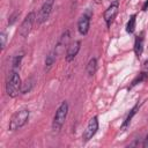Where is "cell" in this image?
<instances>
[{
  "label": "cell",
  "mask_w": 148,
  "mask_h": 148,
  "mask_svg": "<svg viewBox=\"0 0 148 148\" xmlns=\"http://www.w3.org/2000/svg\"><path fill=\"white\" fill-rule=\"evenodd\" d=\"M21 87H22V83H21V79H20V75L14 69L10 72V75L7 80V83H6V92L9 97L14 98L18 95V92H21Z\"/></svg>",
  "instance_id": "6da1fadb"
},
{
  "label": "cell",
  "mask_w": 148,
  "mask_h": 148,
  "mask_svg": "<svg viewBox=\"0 0 148 148\" xmlns=\"http://www.w3.org/2000/svg\"><path fill=\"white\" fill-rule=\"evenodd\" d=\"M29 116H30V111L28 109H21L18 111H16L9 120V126H8L9 130L16 131V130H20L21 127H23L28 123Z\"/></svg>",
  "instance_id": "7a4b0ae2"
},
{
  "label": "cell",
  "mask_w": 148,
  "mask_h": 148,
  "mask_svg": "<svg viewBox=\"0 0 148 148\" xmlns=\"http://www.w3.org/2000/svg\"><path fill=\"white\" fill-rule=\"evenodd\" d=\"M67 114H68V103L66 101H64L59 108L57 109L56 113H54V117H53V121H52V130L53 132H59L60 128L62 127L66 118H67Z\"/></svg>",
  "instance_id": "3957f363"
},
{
  "label": "cell",
  "mask_w": 148,
  "mask_h": 148,
  "mask_svg": "<svg viewBox=\"0 0 148 148\" xmlns=\"http://www.w3.org/2000/svg\"><path fill=\"white\" fill-rule=\"evenodd\" d=\"M35 20H36V14H35V12H30V13L25 16V18L23 20V22L21 23L20 29H18V34H20L21 37L25 38V37L30 34V31H31V29H32V27H34Z\"/></svg>",
  "instance_id": "277c9868"
},
{
  "label": "cell",
  "mask_w": 148,
  "mask_h": 148,
  "mask_svg": "<svg viewBox=\"0 0 148 148\" xmlns=\"http://www.w3.org/2000/svg\"><path fill=\"white\" fill-rule=\"evenodd\" d=\"M53 2H54V0H46V1L42 5V7H40V9H39V12H38V15H37V17H36L38 24H42V23H44L45 21L49 20V17H50V15H51V12H52Z\"/></svg>",
  "instance_id": "5b68a950"
},
{
  "label": "cell",
  "mask_w": 148,
  "mask_h": 148,
  "mask_svg": "<svg viewBox=\"0 0 148 148\" xmlns=\"http://www.w3.org/2000/svg\"><path fill=\"white\" fill-rule=\"evenodd\" d=\"M97 130H98V118H97V116H95V117H92V118L89 120V123H88L86 130L83 131V134H82V140H83V142H88V141L96 134Z\"/></svg>",
  "instance_id": "8992f818"
},
{
  "label": "cell",
  "mask_w": 148,
  "mask_h": 148,
  "mask_svg": "<svg viewBox=\"0 0 148 148\" xmlns=\"http://www.w3.org/2000/svg\"><path fill=\"white\" fill-rule=\"evenodd\" d=\"M118 9H119V1L118 0H114L104 12L103 14V17H104V21L106 23V27H110L111 23L113 22L114 17L117 16L118 14Z\"/></svg>",
  "instance_id": "52a82bcc"
},
{
  "label": "cell",
  "mask_w": 148,
  "mask_h": 148,
  "mask_svg": "<svg viewBox=\"0 0 148 148\" xmlns=\"http://www.w3.org/2000/svg\"><path fill=\"white\" fill-rule=\"evenodd\" d=\"M80 46H81V42L80 40H76V42H74V43H72V44H69L68 46H67V50H66V61H72V60H74V58L76 57V54H77V52L80 51Z\"/></svg>",
  "instance_id": "ba28073f"
},
{
  "label": "cell",
  "mask_w": 148,
  "mask_h": 148,
  "mask_svg": "<svg viewBox=\"0 0 148 148\" xmlns=\"http://www.w3.org/2000/svg\"><path fill=\"white\" fill-rule=\"evenodd\" d=\"M90 27V16L88 14H83L77 22V30L81 35H87Z\"/></svg>",
  "instance_id": "9c48e42d"
},
{
  "label": "cell",
  "mask_w": 148,
  "mask_h": 148,
  "mask_svg": "<svg viewBox=\"0 0 148 148\" xmlns=\"http://www.w3.org/2000/svg\"><path fill=\"white\" fill-rule=\"evenodd\" d=\"M139 104H136V105H134L133 108H132V110L130 111V113L127 114V117H126V119H125V121L123 123V125H121V131H124V130H126V127H128V125L131 124V121H132V118L135 116V113H136V110L139 109Z\"/></svg>",
  "instance_id": "30bf717a"
},
{
  "label": "cell",
  "mask_w": 148,
  "mask_h": 148,
  "mask_svg": "<svg viewBox=\"0 0 148 148\" xmlns=\"http://www.w3.org/2000/svg\"><path fill=\"white\" fill-rule=\"evenodd\" d=\"M142 51H143V37H142V34L140 36H138L135 38V43H134V52L138 57H140L142 54Z\"/></svg>",
  "instance_id": "8fae6325"
},
{
  "label": "cell",
  "mask_w": 148,
  "mask_h": 148,
  "mask_svg": "<svg viewBox=\"0 0 148 148\" xmlns=\"http://www.w3.org/2000/svg\"><path fill=\"white\" fill-rule=\"evenodd\" d=\"M56 56H57V51L56 49L52 50L47 56H46V59H45V71H50V68L53 66L54 61H56Z\"/></svg>",
  "instance_id": "7c38bea8"
},
{
  "label": "cell",
  "mask_w": 148,
  "mask_h": 148,
  "mask_svg": "<svg viewBox=\"0 0 148 148\" xmlns=\"http://www.w3.org/2000/svg\"><path fill=\"white\" fill-rule=\"evenodd\" d=\"M97 69V59L96 58H91L87 65V73L89 76H92L96 73Z\"/></svg>",
  "instance_id": "4fadbf2b"
},
{
  "label": "cell",
  "mask_w": 148,
  "mask_h": 148,
  "mask_svg": "<svg viewBox=\"0 0 148 148\" xmlns=\"http://www.w3.org/2000/svg\"><path fill=\"white\" fill-rule=\"evenodd\" d=\"M147 79H148V74H147V73H145V72L139 73V74L135 76V79L132 81V83H131V86L128 87V89H132L134 86H136V84L141 83L142 81H145V80H147Z\"/></svg>",
  "instance_id": "5bb4252c"
},
{
  "label": "cell",
  "mask_w": 148,
  "mask_h": 148,
  "mask_svg": "<svg viewBox=\"0 0 148 148\" xmlns=\"http://www.w3.org/2000/svg\"><path fill=\"white\" fill-rule=\"evenodd\" d=\"M136 15L135 14H133L131 17H130V20H128V22H127V24H126V31L128 32V34H133L134 32V30H135V23H136Z\"/></svg>",
  "instance_id": "9a60e30c"
},
{
  "label": "cell",
  "mask_w": 148,
  "mask_h": 148,
  "mask_svg": "<svg viewBox=\"0 0 148 148\" xmlns=\"http://www.w3.org/2000/svg\"><path fill=\"white\" fill-rule=\"evenodd\" d=\"M32 86H34V81L31 80V79H29V80H27L23 84H22V87H21V92L22 94H25V92H29L30 90H31V88H32Z\"/></svg>",
  "instance_id": "2e32d148"
},
{
  "label": "cell",
  "mask_w": 148,
  "mask_h": 148,
  "mask_svg": "<svg viewBox=\"0 0 148 148\" xmlns=\"http://www.w3.org/2000/svg\"><path fill=\"white\" fill-rule=\"evenodd\" d=\"M21 59H22V54H20V56H15V57H14V59H13V68H14V69L17 68V67H20Z\"/></svg>",
  "instance_id": "e0dca14e"
},
{
  "label": "cell",
  "mask_w": 148,
  "mask_h": 148,
  "mask_svg": "<svg viewBox=\"0 0 148 148\" xmlns=\"http://www.w3.org/2000/svg\"><path fill=\"white\" fill-rule=\"evenodd\" d=\"M0 38H1V49L3 50L5 46H6V39H7V35H6L5 31H1V34H0Z\"/></svg>",
  "instance_id": "ac0fdd59"
},
{
  "label": "cell",
  "mask_w": 148,
  "mask_h": 148,
  "mask_svg": "<svg viewBox=\"0 0 148 148\" xmlns=\"http://www.w3.org/2000/svg\"><path fill=\"white\" fill-rule=\"evenodd\" d=\"M18 15H20V12H15L13 15H10V17H9V20H8L9 25H12V24L16 21V17H18Z\"/></svg>",
  "instance_id": "d6986e66"
},
{
  "label": "cell",
  "mask_w": 148,
  "mask_h": 148,
  "mask_svg": "<svg viewBox=\"0 0 148 148\" xmlns=\"http://www.w3.org/2000/svg\"><path fill=\"white\" fill-rule=\"evenodd\" d=\"M142 147H145V148H148V134L146 135V138H145V140H143Z\"/></svg>",
  "instance_id": "ffe728a7"
},
{
  "label": "cell",
  "mask_w": 148,
  "mask_h": 148,
  "mask_svg": "<svg viewBox=\"0 0 148 148\" xmlns=\"http://www.w3.org/2000/svg\"><path fill=\"white\" fill-rule=\"evenodd\" d=\"M147 8H148V0H146V1H145L143 6H142V10H143V12H146V10H147Z\"/></svg>",
  "instance_id": "44dd1931"
},
{
  "label": "cell",
  "mask_w": 148,
  "mask_h": 148,
  "mask_svg": "<svg viewBox=\"0 0 148 148\" xmlns=\"http://www.w3.org/2000/svg\"><path fill=\"white\" fill-rule=\"evenodd\" d=\"M145 68H146V69H148V60L145 62Z\"/></svg>",
  "instance_id": "7402d4cb"
}]
</instances>
